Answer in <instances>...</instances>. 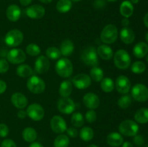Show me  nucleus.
Returning <instances> with one entry per match:
<instances>
[{"mask_svg":"<svg viewBox=\"0 0 148 147\" xmlns=\"http://www.w3.org/2000/svg\"><path fill=\"white\" fill-rule=\"evenodd\" d=\"M55 70L61 77L68 78L73 73V64L67 58H62L56 62Z\"/></svg>","mask_w":148,"mask_h":147,"instance_id":"obj_1","label":"nucleus"},{"mask_svg":"<svg viewBox=\"0 0 148 147\" xmlns=\"http://www.w3.org/2000/svg\"><path fill=\"white\" fill-rule=\"evenodd\" d=\"M114 64L118 69L125 70L131 65V57L128 52L124 49L118 50L114 56Z\"/></svg>","mask_w":148,"mask_h":147,"instance_id":"obj_2","label":"nucleus"},{"mask_svg":"<svg viewBox=\"0 0 148 147\" xmlns=\"http://www.w3.org/2000/svg\"><path fill=\"white\" fill-rule=\"evenodd\" d=\"M81 59L87 66H96L98 64V55L93 46H88L82 50Z\"/></svg>","mask_w":148,"mask_h":147,"instance_id":"obj_3","label":"nucleus"},{"mask_svg":"<svg viewBox=\"0 0 148 147\" xmlns=\"http://www.w3.org/2000/svg\"><path fill=\"white\" fill-rule=\"evenodd\" d=\"M139 125L135 121L132 120H126L119 126V131L121 135L127 137H134L138 133Z\"/></svg>","mask_w":148,"mask_h":147,"instance_id":"obj_4","label":"nucleus"},{"mask_svg":"<svg viewBox=\"0 0 148 147\" xmlns=\"http://www.w3.org/2000/svg\"><path fill=\"white\" fill-rule=\"evenodd\" d=\"M118 34V29L114 24H107L101 32V40L106 44H111L117 40Z\"/></svg>","mask_w":148,"mask_h":147,"instance_id":"obj_5","label":"nucleus"},{"mask_svg":"<svg viewBox=\"0 0 148 147\" xmlns=\"http://www.w3.org/2000/svg\"><path fill=\"white\" fill-rule=\"evenodd\" d=\"M27 87L33 94H40L46 89V83L39 76L33 75L27 81Z\"/></svg>","mask_w":148,"mask_h":147,"instance_id":"obj_6","label":"nucleus"},{"mask_svg":"<svg viewBox=\"0 0 148 147\" xmlns=\"http://www.w3.org/2000/svg\"><path fill=\"white\" fill-rule=\"evenodd\" d=\"M23 37L24 36L20 30L14 29L6 34L4 41L6 44L10 47H17L23 43Z\"/></svg>","mask_w":148,"mask_h":147,"instance_id":"obj_7","label":"nucleus"},{"mask_svg":"<svg viewBox=\"0 0 148 147\" xmlns=\"http://www.w3.org/2000/svg\"><path fill=\"white\" fill-rule=\"evenodd\" d=\"M27 115L34 121H40L45 115V110L43 107L37 103H33L29 105L27 108Z\"/></svg>","mask_w":148,"mask_h":147,"instance_id":"obj_8","label":"nucleus"},{"mask_svg":"<svg viewBox=\"0 0 148 147\" xmlns=\"http://www.w3.org/2000/svg\"><path fill=\"white\" fill-rule=\"evenodd\" d=\"M132 96L138 102H146L148 100V89L143 84H137L132 89Z\"/></svg>","mask_w":148,"mask_h":147,"instance_id":"obj_9","label":"nucleus"},{"mask_svg":"<svg viewBox=\"0 0 148 147\" xmlns=\"http://www.w3.org/2000/svg\"><path fill=\"white\" fill-rule=\"evenodd\" d=\"M57 108L62 113L69 115L75 111V104L71 98L62 97L58 102Z\"/></svg>","mask_w":148,"mask_h":147,"instance_id":"obj_10","label":"nucleus"},{"mask_svg":"<svg viewBox=\"0 0 148 147\" xmlns=\"http://www.w3.org/2000/svg\"><path fill=\"white\" fill-rule=\"evenodd\" d=\"M7 60L12 64H20L26 59V54L22 49L13 48L7 53Z\"/></svg>","mask_w":148,"mask_h":147,"instance_id":"obj_11","label":"nucleus"},{"mask_svg":"<svg viewBox=\"0 0 148 147\" xmlns=\"http://www.w3.org/2000/svg\"><path fill=\"white\" fill-rule=\"evenodd\" d=\"M50 126L52 131L57 134H62L67 129L66 121L59 115H55L51 118L50 121Z\"/></svg>","mask_w":148,"mask_h":147,"instance_id":"obj_12","label":"nucleus"},{"mask_svg":"<svg viewBox=\"0 0 148 147\" xmlns=\"http://www.w3.org/2000/svg\"><path fill=\"white\" fill-rule=\"evenodd\" d=\"M92 79L90 76L85 74H79L74 76L72 79V84L76 88L79 89H85L91 85Z\"/></svg>","mask_w":148,"mask_h":147,"instance_id":"obj_13","label":"nucleus"},{"mask_svg":"<svg viewBox=\"0 0 148 147\" xmlns=\"http://www.w3.org/2000/svg\"><path fill=\"white\" fill-rule=\"evenodd\" d=\"M115 86L119 93L126 95L131 89V82L127 76L121 75L116 79Z\"/></svg>","mask_w":148,"mask_h":147,"instance_id":"obj_14","label":"nucleus"},{"mask_svg":"<svg viewBox=\"0 0 148 147\" xmlns=\"http://www.w3.org/2000/svg\"><path fill=\"white\" fill-rule=\"evenodd\" d=\"M82 100L85 107L90 110L97 109L99 107L101 102L98 95L92 92H88L84 95Z\"/></svg>","mask_w":148,"mask_h":147,"instance_id":"obj_15","label":"nucleus"},{"mask_svg":"<svg viewBox=\"0 0 148 147\" xmlns=\"http://www.w3.org/2000/svg\"><path fill=\"white\" fill-rule=\"evenodd\" d=\"M35 71L37 74H43L49 71L50 68V62L49 59L44 56H40L37 58L35 62Z\"/></svg>","mask_w":148,"mask_h":147,"instance_id":"obj_16","label":"nucleus"},{"mask_svg":"<svg viewBox=\"0 0 148 147\" xmlns=\"http://www.w3.org/2000/svg\"><path fill=\"white\" fill-rule=\"evenodd\" d=\"M45 8L39 4H34L28 7L26 10V14L31 19H40L45 15Z\"/></svg>","mask_w":148,"mask_h":147,"instance_id":"obj_17","label":"nucleus"},{"mask_svg":"<svg viewBox=\"0 0 148 147\" xmlns=\"http://www.w3.org/2000/svg\"><path fill=\"white\" fill-rule=\"evenodd\" d=\"M11 102L15 108H18L20 110L26 108L27 103H28V100H27V97L20 92H16V93H14L12 95Z\"/></svg>","mask_w":148,"mask_h":147,"instance_id":"obj_18","label":"nucleus"},{"mask_svg":"<svg viewBox=\"0 0 148 147\" xmlns=\"http://www.w3.org/2000/svg\"><path fill=\"white\" fill-rule=\"evenodd\" d=\"M120 38L125 44H131L134 41L135 34L131 28L128 27H123L120 32Z\"/></svg>","mask_w":148,"mask_h":147,"instance_id":"obj_19","label":"nucleus"},{"mask_svg":"<svg viewBox=\"0 0 148 147\" xmlns=\"http://www.w3.org/2000/svg\"><path fill=\"white\" fill-rule=\"evenodd\" d=\"M6 15L9 20L11 22H16L20 18L21 10L16 4H12L9 6L6 11Z\"/></svg>","mask_w":148,"mask_h":147,"instance_id":"obj_20","label":"nucleus"},{"mask_svg":"<svg viewBox=\"0 0 148 147\" xmlns=\"http://www.w3.org/2000/svg\"><path fill=\"white\" fill-rule=\"evenodd\" d=\"M106 142L112 147H118L122 145L124 143V138L121 133L116 132L110 133L106 137Z\"/></svg>","mask_w":148,"mask_h":147,"instance_id":"obj_21","label":"nucleus"},{"mask_svg":"<svg viewBox=\"0 0 148 147\" xmlns=\"http://www.w3.org/2000/svg\"><path fill=\"white\" fill-rule=\"evenodd\" d=\"M148 53V45L145 42H140L134 46L133 54L137 59H143Z\"/></svg>","mask_w":148,"mask_h":147,"instance_id":"obj_22","label":"nucleus"},{"mask_svg":"<svg viewBox=\"0 0 148 147\" xmlns=\"http://www.w3.org/2000/svg\"><path fill=\"white\" fill-rule=\"evenodd\" d=\"M97 53L103 60H110L114 56L112 48L107 45H100L97 49Z\"/></svg>","mask_w":148,"mask_h":147,"instance_id":"obj_23","label":"nucleus"},{"mask_svg":"<svg viewBox=\"0 0 148 147\" xmlns=\"http://www.w3.org/2000/svg\"><path fill=\"white\" fill-rule=\"evenodd\" d=\"M119 11L123 17L129 18L132 15L133 12H134V6L132 4L131 1L126 0V1H123L120 5Z\"/></svg>","mask_w":148,"mask_h":147,"instance_id":"obj_24","label":"nucleus"},{"mask_svg":"<svg viewBox=\"0 0 148 147\" xmlns=\"http://www.w3.org/2000/svg\"><path fill=\"white\" fill-rule=\"evenodd\" d=\"M74 49H75V46H74L73 42L69 39H65L61 43L59 50L63 56H70L73 53Z\"/></svg>","mask_w":148,"mask_h":147,"instance_id":"obj_25","label":"nucleus"},{"mask_svg":"<svg viewBox=\"0 0 148 147\" xmlns=\"http://www.w3.org/2000/svg\"><path fill=\"white\" fill-rule=\"evenodd\" d=\"M72 83L69 80H65L61 83L59 86V95L62 97H69V95L72 94Z\"/></svg>","mask_w":148,"mask_h":147,"instance_id":"obj_26","label":"nucleus"},{"mask_svg":"<svg viewBox=\"0 0 148 147\" xmlns=\"http://www.w3.org/2000/svg\"><path fill=\"white\" fill-rule=\"evenodd\" d=\"M136 122L141 124L147 123L148 122V108H142L137 110L134 115Z\"/></svg>","mask_w":148,"mask_h":147,"instance_id":"obj_27","label":"nucleus"},{"mask_svg":"<svg viewBox=\"0 0 148 147\" xmlns=\"http://www.w3.org/2000/svg\"><path fill=\"white\" fill-rule=\"evenodd\" d=\"M22 136L26 142L33 143L37 138L38 134L34 128H31V127H27L23 130V133H22Z\"/></svg>","mask_w":148,"mask_h":147,"instance_id":"obj_28","label":"nucleus"},{"mask_svg":"<svg viewBox=\"0 0 148 147\" xmlns=\"http://www.w3.org/2000/svg\"><path fill=\"white\" fill-rule=\"evenodd\" d=\"M17 74L19 76L23 78L30 77V76H33V69L30 67L29 65L27 64H21L17 68Z\"/></svg>","mask_w":148,"mask_h":147,"instance_id":"obj_29","label":"nucleus"},{"mask_svg":"<svg viewBox=\"0 0 148 147\" xmlns=\"http://www.w3.org/2000/svg\"><path fill=\"white\" fill-rule=\"evenodd\" d=\"M56 10L61 13H66L72 7V3L71 0H59L56 4Z\"/></svg>","mask_w":148,"mask_h":147,"instance_id":"obj_30","label":"nucleus"},{"mask_svg":"<svg viewBox=\"0 0 148 147\" xmlns=\"http://www.w3.org/2000/svg\"><path fill=\"white\" fill-rule=\"evenodd\" d=\"M114 82L111 78L106 77L103 78L101 81V88L104 92H111L114 89Z\"/></svg>","mask_w":148,"mask_h":147,"instance_id":"obj_31","label":"nucleus"},{"mask_svg":"<svg viewBox=\"0 0 148 147\" xmlns=\"http://www.w3.org/2000/svg\"><path fill=\"white\" fill-rule=\"evenodd\" d=\"M90 78L92 80L99 82L103 79V71L98 66H93L90 71Z\"/></svg>","mask_w":148,"mask_h":147,"instance_id":"obj_32","label":"nucleus"},{"mask_svg":"<svg viewBox=\"0 0 148 147\" xmlns=\"http://www.w3.org/2000/svg\"><path fill=\"white\" fill-rule=\"evenodd\" d=\"M94 131L90 127H83L79 131V137L84 141H90L93 138Z\"/></svg>","mask_w":148,"mask_h":147,"instance_id":"obj_33","label":"nucleus"},{"mask_svg":"<svg viewBox=\"0 0 148 147\" xmlns=\"http://www.w3.org/2000/svg\"><path fill=\"white\" fill-rule=\"evenodd\" d=\"M69 145V138L66 135L60 134L53 141L54 147H68Z\"/></svg>","mask_w":148,"mask_h":147,"instance_id":"obj_34","label":"nucleus"},{"mask_svg":"<svg viewBox=\"0 0 148 147\" xmlns=\"http://www.w3.org/2000/svg\"><path fill=\"white\" fill-rule=\"evenodd\" d=\"M84 117L82 113L80 112H75V113L72 114V118H71V122H72V125L77 128H79L82 127L84 125Z\"/></svg>","mask_w":148,"mask_h":147,"instance_id":"obj_35","label":"nucleus"},{"mask_svg":"<svg viewBox=\"0 0 148 147\" xmlns=\"http://www.w3.org/2000/svg\"><path fill=\"white\" fill-rule=\"evenodd\" d=\"M46 54L47 58L52 59V60H56V59H59L62 56L60 50L56 47L48 48L46 51Z\"/></svg>","mask_w":148,"mask_h":147,"instance_id":"obj_36","label":"nucleus"},{"mask_svg":"<svg viewBox=\"0 0 148 147\" xmlns=\"http://www.w3.org/2000/svg\"><path fill=\"white\" fill-rule=\"evenodd\" d=\"M118 106L123 110L127 109L132 104V98L130 95H125L118 99Z\"/></svg>","mask_w":148,"mask_h":147,"instance_id":"obj_37","label":"nucleus"},{"mask_svg":"<svg viewBox=\"0 0 148 147\" xmlns=\"http://www.w3.org/2000/svg\"><path fill=\"white\" fill-rule=\"evenodd\" d=\"M131 70L133 73L140 74L146 70V65L143 61H135L131 66Z\"/></svg>","mask_w":148,"mask_h":147,"instance_id":"obj_38","label":"nucleus"},{"mask_svg":"<svg viewBox=\"0 0 148 147\" xmlns=\"http://www.w3.org/2000/svg\"><path fill=\"white\" fill-rule=\"evenodd\" d=\"M26 53L30 56H38L40 53V48L36 43H30L26 47Z\"/></svg>","mask_w":148,"mask_h":147,"instance_id":"obj_39","label":"nucleus"},{"mask_svg":"<svg viewBox=\"0 0 148 147\" xmlns=\"http://www.w3.org/2000/svg\"><path fill=\"white\" fill-rule=\"evenodd\" d=\"M85 119L88 122H93L97 119V114L93 110H90L85 114Z\"/></svg>","mask_w":148,"mask_h":147,"instance_id":"obj_40","label":"nucleus"},{"mask_svg":"<svg viewBox=\"0 0 148 147\" xmlns=\"http://www.w3.org/2000/svg\"><path fill=\"white\" fill-rule=\"evenodd\" d=\"M9 63L6 59H0V74H5L9 70Z\"/></svg>","mask_w":148,"mask_h":147,"instance_id":"obj_41","label":"nucleus"},{"mask_svg":"<svg viewBox=\"0 0 148 147\" xmlns=\"http://www.w3.org/2000/svg\"><path fill=\"white\" fill-rule=\"evenodd\" d=\"M10 133V129L8 126L4 123H0V137L5 138Z\"/></svg>","mask_w":148,"mask_h":147,"instance_id":"obj_42","label":"nucleus"},{"mask_svg":"<svg viewBox=\"0 0 148 147\" xmlns=\"http://www.w3.org/2000/svg\"><path fill=\"white\" fill-rule=\"evenodd\" d=\"M133 142L137 146H142L145 144V139L142 135H135L133 138Z\"/></svg>","mask_w":148,"mask_h":147,"instance_id":"obj_43","label":"nucleus"},{"mask_svg":"<svg viewBox=\"0 0 148 147\" xmlns=\"http://www.w3.org/2000/svg\"><path fill=\"white\" fill-rule=\"evenodd\" d=\"M1 147H17V145L13 140L7 138L1 142Z\"/></svg>","mask_w":148,"mask_h":147,"instance_id":"obj_44","label":"nucleus"},{"mask_svg":"<svg viewBox=\"0 0 148 147\" xmlns=\"http://www.w3.org/2000/svg\"><path fill=\"white\" fill-rule=\"evenodd\" d=\"M66 133H67V135H69L71 138H76L78 135V131L76 128H73V127H70V128H68L66 129Z\"/></svg>","mask_w":148,"mask_h":147,"instance_id":"obj_45","label":"nucleus"},{"mask_svg":"<svg viewBox=\"0 0 148 147\" xmlns=\"http://www.w3.org/2000/svg\"><path fill=\"white\" fill-rule=\"evenodd\" d=\"M7 89V84L4 81L0 80V95L4 93Z\"/></svg>","mask_w":148,"mask_h":147,"instance_id":"obj_46","label":"nucleus"},{"mask_svg":"<svg viewBox=\"0 0 148 147\" xmlns=\"http://www.w3.org/2000/svg\"><path fill=\"white\" fill-rule=\"evenodd\" d=\"M27 116V112L25 110H23V109L20 110L17 112V117H18L20 119H25Z\"/></svg>","mask_w":148,"mask_h":147,"instance_id":"obj_47","label":"nucleus"},{"mask_svg":"<svg viewBox=\"0 0 148 147\" xmlns=\"http://www.w3.org/2000/svg\"><path fill=\"white\" fill-rule=\"evenodd\" d=\"M121 24L124 27H128L130 25V20H129L128 18H126L124 17L122 20H121Z\"/></svg>","mask_w":148,"mask_h":147,"instance_id":"obj_48","label":"nucleus"},{"mask_svg":"<svg viewBox=\"0 0 148 147\" xmlns=\"http://www.w3.org/2000/svg\"><path fill=\"white\" fill-rule=\"evenodd\" d=\"M20 2L23 6H28L32 2V0H20Z\"/></svg>","mask_w":148,"mask_h":147,"instance_id":"obj_49","label":"nucleus"},{"mask_svg":"<svg viewBox=\"0 0 148 147\" xmlns=\"http://www.w3.org/2000/svg\"><path fill=\"white\" fill-rule=\"evenodd\" d=\"M29 147H44V146H43L41 144H40V143L38 142H33L30 146H29Z\"/></svg>","mask_w":148,"mask_h":147,"instance_id":"obj_50","label":"nucleus"},{"mask_svg":"<svg viewBox=\"0 0 148 147\" xmlns=\"http://www.w3.org/2000/svg\"><path fill=\"white\" fill-rule=\"evenodd\" d=\"M122 147H134L133 146V144L132 143L129 142V141H126V142L123 143L122 144Z\"/></svg>","mask_w":148,"mask_h":147,"instance_id":"obj_51","label":"nucleus"},{"mask_svg":"<svg viewBox=\"0 0 148 147\" xmlns=\"http://www.w3.org/2000/svg\"><path fill=\"white\" fill-rule=\"evenodd\" d=\"M143 22H144L145 25L148 28V12L145 14V16L144 17V19H143Z\"/></svg>","mask_w":148,"mask_h":147,"instance_id":"obj_52","label":"nucleus"},{"mask_svg":"<svg viewBox=\"0 0 148 147\" xmlns=\"http://www.w3.org/2000/svg\"><path fill=\"white\" fill-rule=\"evenodd\" d=\"M40 1H41L42 3H44V4H49V3L51 2L53 0H39Z\"/></svg>","mask_w":148,"mask_h":147,"instance_id":"obj_53","label":"nucleus"},{"mask_svg":"<svg viewBox=\"0 0 148 147\" xmlns=\"http://www.w3.org/2000/svg\"><path fill=\"white\" fill-rule=\"evenodd\" d=\"M130 1L132 2V4H137L139 2V0H131Z\"/></svg>","mask_w":148,"mask_h":147,"instance_id":"obj_54","label":"nucleus"},{"mask_svg":"<svg viewBox=\"0 0 148 147\" xmlns=\"http://www.w3.org/2000/svg\"><path fill=\"white\" fill-rule=\"evenodd\" d=\"M145 40H146V42L148 43V32L146 33V35H145Z\"/></svg>","mask_w":148,"mask_h":147,"instance_id":"obj_55","label":"nucleus"},{"mask_svg":"<svg viewBox=\"0 0 148 147\" xmlns=\"http://www.w3.org/2000/svg\"><path fill=\"white\" fill-rule=\"evenodd\" d=\"M88 147H98V146H97L95 145V144H91V145L88 146Z\"/></svg>","mask_w":148,"mask_h":147,"instance_id":"obj_56","label":"nucleus"},{"mask_svg":"<svg viewBox=\"0 0 148 147\" xmlns=\"http://www.w3.org/2000/svg\"><path fill=\"white\" fill-rule=\"evenodd\" d=\"M108 1H111V2H114V1H116L117 0H107Z\"/></svg>","mask_w":148,"mask_h":147,"instance_id":"obj_57","label":"nucleus"},{"mask_svg":"<svg viewBox=\"0 0 148 147\" xmlns=\"http://www.w3.org/2000/svg\"><path fill=\"white\" fill-rule=\"evenodd\" d=\"M146 61L148 63V54H147V56H146Z\"/></svg>","mask_w":148,"mask_h":147,"instance_id":"obj_58","label":"nucleus"},{"mask_svg":"<svg viewBox=\"0 0 148 147\" xmlns=\"http://www.w3.org/2000/svg\"><path fill=\"white\" fill-rule=\"evenodd\" d=\"M71 1H75V2H77V1H81V0H71Z\"/></svg>","mask_w":148,"mask_h":147,"instance_id":"obj_59","label":"nucleus"},{"mask_svg":"<svg viewBox=\"0 0 148 147\" xmlns=\"http://www.w3.org/2000/svg\"><path fill=\"white\" fill-rule=\"evenodd\" d=\"M145 147H148V144H147V145H146L145 146Z\"/></svg>","mask_w":148,"mask_h":147,"instance_id":"obj_60","label":"nucleus"}]
</instances>
